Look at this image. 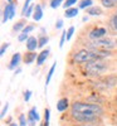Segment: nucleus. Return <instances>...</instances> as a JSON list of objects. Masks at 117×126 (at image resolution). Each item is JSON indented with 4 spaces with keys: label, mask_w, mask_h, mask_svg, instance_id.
<instances>
[{
    "label": "nucleus",
    "mask_w": 117,
    "mask_h": 126,
    "mask_svg": "<svg viewBox=\"0 0 117 126\" xmlns=\"http://www.w3.org/2000/svg\"><path fill=\"white\" fill-rule=\"evenodd\" d=\"M101 3L104 8H115L117 6V0H101Z\"/></svg>",
    "instance_id": "obj_16"
},
{
    "label": "nucleus",
    "mask_w": 117,
    "mask_h": 126,
    "mask_svg": "<svg viewBox=\"0 0 117 126\" xmlns=\"http://www.w3.org/2000/svg\"><path fill=\"white\" fill-rule=\"evenodd\" d=\"M62 27H63V20H62V19H59L58 22L56 23V28H57V29H60Z\"/></svg>",
    "instance_id": "obj_35"
},
{
    "label": "nucleus",
    "mask_w": 117,
    "mask_h": 126,
    "mask_svg": "<svg viewBox=\"0 0 117 126\" xmlns=\"http://www.w3.org/2000/svg\"><path fill=\"white\" fill-rule=\"evenodd\" d=\"M102 109L100 105L96 103H83V102H74L72 105V116L78 121H92L96 117L102 115Z\"/></svg>",
    "instance_id": "obj_1"
},
{
    "label": "nucleus",
    "mask_w": 117,
    "mask_h": 126,
    "mask_svg": "<svg viewBox=\"0 0 117 126\" xmlns=\"http://www.w3.org/2000/svg\"><path fill=\"white\" fill-rule=\"evenodd\" d=\"M43 18V8H42V5L37 4L35 8H34V13H33V19L35 20V22H39V20Z\"/></svg>",
    "instance_id": "obj_10"
},
{
    "label": "nucleus",
    "mask_w": 117,
    "mask_h": 126,
    "mask_svg": "<svg viewBox=\"0 0 117 126\" xmlns=\"http://www.w3.org/2000/svg\"><path fill=\"white\" fill-rule=\"evenodd\" d=\"M25 28V22L24 20H20V22H18L16 24L13 25V32H19V30H23Z\"/></svg>",
    "instance_id": "obj_19"
},
{
    "label": "nucleus",
    "mask_w": 117,
    "mask_h": 126,
    "mask_svg": "<svg viewBox=\"0 0 117 126\" xmlns=\"http://www.w3.org/2000/svg\"><path fill=\"white\" fill-rule=\"evenodd\" d=\"M48 40H49V38L47 37V35H40L39 37V39H38V43H39V48H42V47H44L47 43H48Z\"/></svg>",
    "instance_id": "obj_20"
},
{
    "label": "nucleus",
    "mask_w": 117,
    "mask_h": 126,
    "mask_svg": "<svg viewBox=\"0 0 117 126\" xmlns=\"http://www.w3.org/2000/svg\"><path fill=\"white\" fill-rule=\"evenodd\" d=\"M9 126H18V125H16V124H10Z\"/></svg>",
    "instance_id": "obj_36"
},
{
    "label": "nucleus",
    "mask_w": 117,
    "mask_h": 126,
    "mask_svg": "<svg viewBox=\"0 0 117 126\" xmlns=\"http://www.w3.org/2000/svg\"><path fill=\"white\" fill-rule=\"evenodd\" d=\"M78 13H79L78 8H68V9H66L64 18H74L78 15Z\"/></svg>",
    "instance_id": "obj_13"
},
{
    "label": "nucleus",
    "mask_w": 117,
    "mask_h": 126,
    "mask_svg": "<svg viewBox=\"0 0 117 126\" xmlns=\"http://www.w3.org/2000/svg\"><path fill=\"white\" fill-rule=\"evenodd\" d=\"M30 93H31L30 91H25V93H24V100H25L27 102H28L29 98H30Z\"/></svg>",
    "instance_id": "obj_34"
},
{
    "label": "nucleus",
    "mask_w": 117,
    "mask_h": 126,
    "mask_svg": "<svg viewBox=\"0 0 117 126\" xmlns=\"http://www.w3.org/2000/svg\"><path fill=\"white\" fill-rule=\"evenodd\" d=\"M48 56H49V48H47V49H44V50H42L40 53L38 54L37 64H38V66H42V64H43V63L45 62V59L48 58Z\"/></svg>",
    "instance_id": "obj_9"
},
{
    "label": "nucleus",
    "mask_w": 117,
    "mask_h": 126,
    "mask_svg": "<svg viewBox=\"0 0 117 126\" xmlns=\"http://www.w3.org/2000/svg\"><path fill=\"white\" fill-rule=\"evenodd\" d=\"M104 69H106V64L101 59H96V61L88 62L87 66H86V72L91 76L100 75V73H102Z\"/></svg>",
    "instance_id": "obj_3"
},
{
    "label": "nucleus",
    "mask_w": 117,
    "mask_h": 126,
    "mask_svg": "<svg viewBox=\"0 0 117 126\" xmlns=\"http://www.w3.org/2000/svg\"><path fill=\"white\" fill-rule=\"evenodd\" d=\"M68 109V100L67 98H60L57 103V110L63 112V111H66Z\"/></svg>",
    "instance_id": "obj_12"
},
{
    "label": "nucleus",
    "mask_w": 117,
    "mask_h": 126,
    "mask_svg": "<svg viewBox=\"0 0 117 126\" xmlns=\"http://www.w3.org/2000/svg\"><path fill=\"white\" fill-rule=\"evenodd\" d=\"M15 4L14 3H9L6 4V6L4 8V12H3V23H6L9 19H13L15 15Z\"/></svg>",
    "instance_id": "obj_5"
},
{
    "label": "nucleus",
    "mask_w": 117,
    "mask_h": 126,
    "mask_svg": "<svg viewBox=\"0 0 117 126\" xmlns=\"http://www.w3.org/2000/svg\"><path fill=\"white\" fill-rule=\"evenodd\" d=\"M110 56L108 50H101V49H82L77 52L73 56V61L76 63H88L96 59H101L103 57Z\"/></svg>",
    "instance_id": "obj_2"
},
{
    "label": "nucleus",
    "mask_w": 117,
    "mask_h": 126,
    "mask_svg": "<svg viewBox=\"0 0 117 126\" xmlns=\"http://www.w3.org/2000/svg\"><path fill=\"white\" fill-rule=\"evenodd\" d=\"M110 25H111V28H112L113 30H117V13L111 18V20H110Z\"/></svg>",
    "instance_id": "obj_22"
},
{
    "label": "nucleus",
    "mask_w": 117,
    "mask_h": 126,
    "mask_svg": "<svg viewBox=\"0 0 117 126\" xmlns=\"http://www.w3.org/2000/svg\"><path fill=\"white\" fill-rule=\"evenodd\" d=\"M37 48H39V43H38V40L35 37H29L28 40H27V49L29 52H33Z\"/></svg>",
    "instance_id": "obj_7"
},
{
    "label": "nucleus",
    "mask_w": 117,
    "mask_h": 126,
    "mask_svg": "<svg viewBox=\"0 0 117 126\" xmlns=\"http://www.w3.org/2000/svg\"><path fill=\"white\" fill-rule=\"evenodd\" d=\"M28 117H29V121H39V115H38V111H37V107H33L30 111H29V115H28Z\"/></svg>",
    "instance_id": "obj_14"
},
{
    "label": "nucleus",
    "mask_w": 117,
    "mask_h": 126,
    "mask_svg": "<svg viewBox=\"0 0 117 126\" xmlns=\"http://www.w3.org/2000/svg\"><path fill=\"white\" fill-rule=\"evenodd\" d=\"M76 3H77V0H66V3H63V6L68 9V8H72Z\"/></svg>",
    "instance_id": "obj_23"
},
{
    "label": "nucleus",
    "mask_w": 117,
    "mask_h": 126,
    "mask_svg": "<svg viewBox=\"0 0 117 126\" xmlns=\"http://www.w3.org/2000/svg\"><path fill=\"white\" fill-rule=\"evenodd\" d=\"M8 1H9V3H12V0H8Z\"/></svg>",
    "instance_id": "obj_38"
},
{
    "label": "nucleus",
    "mask_w": 117,
    "mask_h": 126,
    "mask_svg": "<svg viewBox=\"0 0 117 126\" xmlns=\"http://www.w3.org/2000/svg\"><path fill=\"white\" fill-rule=\"evenodd\" d=\"M19 122H20V126H27V121H25L24 115H20L19 116Z\"/></svg>",
    "instance_id": "obj_30"
},
{
    "label": "nucleus",
    "mask_w": 117,
    "mask_h": 126,
    "mask_svg": "<svg viewBox=\"0 0 117 126\" xmlns=\"http://www.w3.org/2000/svg\"><path fill=\"white\" fill-rule=\"evenodd\" d=\"M42 126H44V125H42Z\"/></svg>",
    "instance_id": "obj_39"
},
{
    "label": "nucleus",
    "mask_w": 117,
    "mask_h": 126,
    "mask_svg": "<svg viewBox=\"0 0 117 126\" xmlns=\"http://www.w3.org/2000/svg\"><path fill=\"white\" fill-rule=\"evenodd\" d=\"M34 29H35V27H34L33 24H30V25H25V28H24L22 32H23V33H28V34H29L30 32H33Z\"/></svg>",
    "instance_id": "obj_26"
},
{
    "label": "nucleus",
    "mask_w": 117,
    "mask_h": 126,
    "mask_svg": "<svg viewBox=\"0 0 117 126\" xmlns=\"http://www.w3.org/2000/svg\"><path fill=\"white\" fill-rule=\"evenodd\" d=\"M66 39H67V30L62 32V37H60V43H59V47H60V48H62L63 46H64V42H66Z\"/></svg>",
    "instance_id": "obj_24"
},
{
    "label": "nucleus",
    "mask_w": 117,
    "mask_h": 126,
    "mask_svg": "<svg viewBox=\"0 0 117 126\" xmlns=\"http://www.w3.org/2000/svg\"><path fill=\"white\" fill-rule=\"evenodd\" d=\"M73 33H74V27H69V29L67 30V40H69L72 38Z\"/></svg>",
    "instance_id": "obj_28"
},
{
    "label": "nucleus",
    "mask_w": 117,
    "mask_h": 126,
    "mask_svg": "<svg viewBox=\"0 0 117 126\" xmlns=\"http://www.w3.org/2000/svg\"><path fill=\"white\" fill-rule=\"evenodd\" d=\"M37 58H38L37 53H34V52H29V53H25L24 54V63L30 64V63H33L34 59H37Z\"/></svg>",
    "instance_id": "obj_11"
},
{
    "label": "nucleus",
    "mask_w": 117,
    "mask_h": 126,
    "mask_svg": "<svg viewBox=\"0 0 117 126\" xmlns=\"http://www.w3.org/2000/svg\"><path fill=\"white\" fill-rule=\"evenodd\" d=\"M56 67H57V63H53V66L50 67V69H49V72H48V76H47V78H45V88H47V86H48V83L50 82V78H52L53 73H54V71H56Z\"/></svg>",
    "instance_id": "obj_17"
},
{
    "label": "nucleus",
    "mask_w": 117,
    "mask_h": 126,
    "mask_svg": "<svg viewBox=\"0 0 117 126\" xmlns=\"http://www.w3.org/2000/svg\"><path fill=\"white\" fill-rule=\"evenodd\" d=\"M20 59H22V56H20V53H15V54L12 57V59H10V63H9L8 68H9V69L16 68V67L19 66V63H20Z\"/></svg>",
    "instance_id": "obj_8"
},
{
    "label": "nucleus",
    "mask_w": 117,
    "mask_h": 126,
    "mask_svg": "<svg viewBox=\"0 0 117 126\" xmlns=\"http://www.w3.org/2000/svg\"><path fill=\"white\" fill-rule=\"evenodd\" d=\"M8 47H9V43H3V46H1V49H0V56H4L5 50L8 49Z\"/></svg>",
    "instance_id": "obj_29"
},
{
    "label": "nucleus",
    "mask_w": 117,
    "mask_h": 126,
    "mask_svg": "<svg viewBox=\"0 0 117 126\" xmlns=\"http://www.w3.org/2000/svg\"><path fill=\"white\" fill-rule=\"evenodd\" d=\"M62 3H63V0H52V1H50V6L53 9H57Z\"/></svg>",
    "instance_id": "obj_25"
},
{
    "label": "nucleus",
    "mask_w": 117,
    "mask_h": 126,
    "mask_svg": "<svg viewBox=\"0 0 117 126\" xmlns=\"http://www.w3.org/2000/svg\"><path fill=\"white\" fill-rule=\"evenodd\" d=\"M28 33H23V32H22V33H20L19 34V37H18V40L19 42H24V40H28Z\"/></svg>",
    "instance_id": "obj_27"
},
{
    "label": "nucleus",
    "mask_w": 117,
    "mask_h": 126,
    "mask_svg": "<svg viewBox=\"0 0 117 126\" xmlns=\"http://www.w3.org/2000/svg\"><path fill=\"white\" fill-rule=\"evenodd\" d=\"M44 126H49V122H44Z\"/></svg>",
    "instance_id": "obj_37"
},
{
    "label": "nucleus",
    "mask_w": 117,
    "mask_h": 126,
    "mask_svg": "<svg viewBox=\"0 0 117 126\" xmlns=\"http://www.w3.org/2000/svg\"><path fill=\"white\" fill-rule=\"evenodd\" d=\"M34 8H35V6H33V5L29 6V9L27 10V14H25V16H27V18H29L31 14H33V10H34Z\"/></svg>",
    "instance_id": "obj_31"
},
{
    "label": "nucleus",
    "mask_w": 117,
    "mask_h": 126,
    "mask_svg": "<svg viewBox=\"0 0 117 126\" xmlns=\"http://www.w3.org/2000/svg\"><path fill=\"white\" fill-rule=\"evenodd\" d=\"M33 1V0H25V3H24V5H23V9H22V16H25V14H27V10L29 9V6H30V3Z\"/></svg>",
    "instance_id": "obj_21"
},
{
    "label": "nucleus",
    "mask_w": 117,
    "mask_h": 126,
    "mask_svg": "<svg viewBox=\"0 0 117 126\" xmlns=\"http://www.w3.org/2000/svg\"><path fill=\"white\" fill-rule=\"evenodd\" d=\"M116 46V43L112 39H107V38H101V39H96L89 44L91 49H101V50H107L111 49Z\"/></svg>",
    "instance_id": "obj_4"
},
{
    "label": "nucleus",
    "mask_w": 117,
    "mask_h": 126,
    "mask_svg": "<svg viewBox=\"0 0 117 126\" xmlns=\"http://www.w3.org/2000/svg\"><path fill=\"white\" fill-rule=\"evenodd\" d=\"M8 107H9V105L6 103L5 106H4V109H3V111H1V113H0V116H1V119L5 116V113H6V111H8Z\"/></svg>",
    "instance_id": "obj_32"
},
{
    "label": "nucleus",
    "mask_w": 117,
    "mask_h": 126,
    "mask_svg": "<svg viewBox=\"0 0 117 126\" xmlns=\"http://www.w3.org/2000/svg\"><path fill=\"white\" fill-rule=\"evenodd\" d=\"M106 33H107V30H106L104 28H94L91 30L89 33V38L96 40V39H101V38H104Z\"/></svg>",
    "instance_id": "obj_6"
},
{
    "label": "nucleus",
    "mask_w": 117,
    "mask_h": 126,
    "mask_svg": "<svg viewBox=\"0 0 117 126\" xmlns=\"http://www.w3.org/2000/svg\"><path fill=\"white\" fill-rule=\"evenodd\" d=\"M93 4L92 0H82V1H79L78 4V8L79 9H87V8H91Z\"/></svg>",
    "instance_id": "obj_18"
},
{
    "label": "nucleus",
    "mask_w": 117,
    "mask_h": 126,
    "mask_svg": "<svg viewBox=\"0 0 117 126\" xmlns=\"http://www.w3.org/2000/svg\"><path fill=\"white\" fill-rule=\"evenodd\" d=\"M44 113H45V115H44V119H45V122H49V113H50V112H49V110H48V109H45Z\"/></svg>",
    "instance_id": "obj_33"
},
{
    "label": "nucleus",
    "mask_w": 117,
    "mask_h": 126,
    "mask_svg": "<svg viewBox=\"0 0 117 126\" xmlns=\"http://www.w3.org/2000/svg\"><path fill=\"white\" fill-rule=\"evenodd\" d=\"M87 13L89 15H102V9L98 6H91L87 9Z\"/></svg>",
    "instance_id": "obj_15"
}]
</instances>
